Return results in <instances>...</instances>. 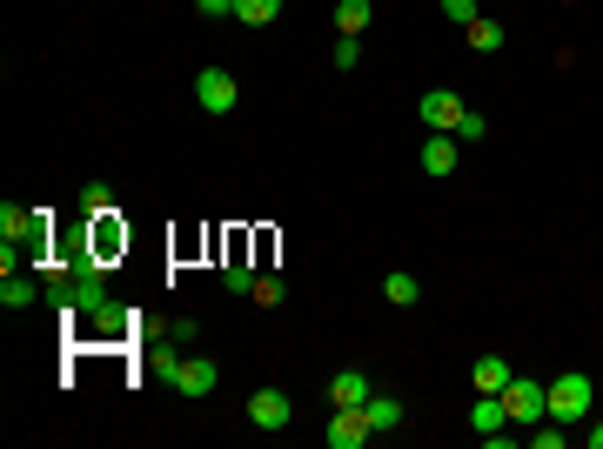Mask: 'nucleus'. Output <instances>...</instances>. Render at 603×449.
<instances>
[{
    "label": "nucleus",
    "mask_w": 603,
    "mask_h": 449,
    "mask_svg": "<svg viewBox=\"0 0 603 449\" xmlns=\"http://www.w3.org/2000/svg\"><path fill=\"white\" fill-rule=\"evenodd\" d=\"M550 416H557L563 429L590 423V416H597V382L590 376H550Z\"/></svg>",
    "instance_id": "f257e3e1"
},
{
    "label": "nucleus",
    "mask_w": 603,
    "mask_h": 449,
    "mask_svg": "<svg viewBox=\"0 0 603 449\" xmlns=\"http://www.w3.org/2000/svg\"><path fill=\"white\" fill-rule=\"evenodd\" d=\"M503 409H510V423H543V416H550V382L510 376V389H503Z\"/></svg>",
    "instance_id": "f03ea898"
},
{
    "label": "nucleus",
    "mask_w": 603,
    "mask_h": 449,
    "mask_svg": "<svg viewBox=\"0 0 603 449\" xmlns=\"http://www.w3.org/2000/svg\"><path fill=\"white\" fill-rule=\"evenodd\" d=\"M168 382H175V396L201 403V396H215V382H222V369H215L208 356H181V362H168Z\"/></svg>",
    "instance_id": "7ed1b4c3"
},
{
    "label": "nucleus",
    "mask_w": 603,
    "mask_h": 449,
    "mask_svg": "<svg viewBox=\"0 0 603 449\" xmlns=\"http://www.w3.org/2000/svg\"><path fill=\"white\" fill-rule=\"evenodd\" d=\"M235 101H242V88H235V74L228 68H201L195 74V108L201 114H228Z\"/></svg>",
    "instance_id": "20e7f679"
},
{
    "label": "nucleus",
    "mask_w": 603,
    "mask_h": 449,
    "mask_svg": "<svg viewBox=\"0 0 603 449\" xmlns=\"http://www.w3.org/2000/svg\"><path fill=\"white\" fill-rule=\"evenodd\" d=\"M416 114H423V128L429 135H456V121H463V94H449V88H429L423 101H416Z\"/></svg>",
    "instance_id": "39448f33"
},
{
    "label": "nucleus",
    "mask_w": 603,
    "mask_h": 449,
    "mask_svg": "<svg viewBox=\"0 0 603 449\" xmlns=\"http://www.w3.org/2000/svg\"><path fill=\"white\" fill-rule=\"evenodd\" d=\"M88 248L101 255V269H108L114 255H128V222H121V208H108V215H88Z\"/></svg>",
    "instance_id": "423d86ee"
},
{
    "label": "nucleus",
    "mask_w": 603,
    "mask_h": 449,
    "mask_svg": "<svg viewBox=\"0 0 603 449\" xmlns=\"http://www.w3.org/2000/svg\"><path fill=\"white\" fill-rule=\"evenodd\" d=\"M322 436H329V449H362L376 429H369V409H329V429Z\"/></svg>",
    "instance_id": "0eeeda50"
},
{
    "label": "nucleus",
    "mask_w": 603,
    "mask_h": 449,
    "mask_svg": "<svg viewBox=\"0 0 603 449\" xmlns=\"http://www.w3.org/2000/svg\"><path fill=\"white\" fill-rule=\"evenodd\" d=\"M469 429H476V436H483V443H510V436H503V429H510V409H503V396H476V409H469Z\"/></svg>",
    "instance_id": "6e6552de"
},
{
    "label": "nucleus",
    "mask_w": 603,
    "mask_h": 449,
    "mask_svg": "<svg viewBox=\"0 0 603 449\" xmlns=\"http://www.w3.org/2000/svg\"><path fill=\"white\" fill-rule=\"evenodd\" d=\"M289 416H295V403L282 389H255V396H248V423L255 429H289Z\"/></svg>",
    "instance_id": "1a4fd4ad"
},
{
    "label": "nucleus",
    "mask_w": 603,
    "mask_h": 449,
    "mask_svg": "<svg viewBox=\"0 0 603 449\" xmlns=\"http://www.w3.org/2000/svg\"><path fill=\"white\" fill-rule=\"evenodd\" d=\"M510 376H516V369H510L503 356H476V362H469V382H476V396H503V389H510Z\"/></svg>",
    "instance_id": "9d476101"
},
{
    "label": "nucleus",
    "mask_w": 603,
    "mask_h": 449,
    "mask_svg": "<svg viewBox=\"0 0 603 449\" xmlns=\"http://www.w3.org/2000/svg\"><path fill=\"white\" fill-rule=\"evenodd\" d=\"M369 396H376V389H369V376H362V369H342V376L329 382V409H362Z\"/></svg>",
    "instance_id": "9b49d317"
},
{
    "label": "nucleus",
    "mask_w": 603,
    "mask_h": 449,
    "mask_svg": "<svg viewBox=\"0 0 603 449\" xmlns=\"http://www.w3.org/2000/svg\"><path fill=\"white\" fill-rule=\"evenodd\" d=\"M423 175H456V135H429L423 141Z\"/></svg>",
    "instance_id": "f8f14e48"
},
{
    "label": "nucleus",
    "mask_w": 603,
    "mask_h": 449,
    "mask_svg": "<svg viewBox=\"0 0 603 449\" xmlns=\"http://www.w3.org/2000/svg\"><path fill=\"white\" fill-rule=\"evenodd\" d=\"M416 295H423V282H416L409 269H389V275H382V302H396V309H409Z\"/></svg>",
    "instance_id": "ddd939ff"
},
{
    "label": "nucleus",
    "mask_w": 603,
    "mask_h": 449,
    "mask_svg": "<svg viewBox=\"0 0 603 449\" xmlns=\"http://www.w3.org/2000/svg\"><path fill=\"white\" fill-rule=\"evenodd\" d=\"M369 14H376L369 0H335V34H362V27H369Z\"/></svg>",
    "instance_id": "4468645a"
},
{
    "label": "nucleus",
    "mask_w": 603,
    "mask_h": 449,
    "mask_svg": "<svg viewBox=\"0 0 603 449\" xmlns=\"http://www.w3.org/2000/svg\"><path fill=\"white\" fill-rule=\"evenodd\" d=\"M27 228H34V208H14V202L0 208V242L21 248V242H27Z\"/></svg>",
    "instance_id": "2eb2a0df"
},
{
    "label": "nucleus",
    "mask_w": 603,
    "mask_h": 449,
    "mask_svg": "<svg viewBox=\"0 0 603 449\" xmlns=\"http://www.w3.org/2000/svg\"><path fill=\"white\" fill-rule=\"evenodd\" d=\"M362 409H369V429H402V403L396 396H369Z\"/></svg>",
    "instance_id": "dca6fc26"
},
{
    "label": "nucleus",
    "mask_w": 603,
    "mask_h": 449,
    "mask_svg": "<svg viewBox=\"0 0 603 449\" xmlns=\"http://www.w3.org/2000/svg\"><path fill=\"white\" fill-rule=\"evenodd\" d=\"M463 34H469V47H476V54H496V47H503V27H496V21H483V14H476V21H469Z\"/></svg>",
    "instance_id": "f3484780"
},
{
    "label": "nucleus",
    "mask_w": 603,
    "mask_h": 449,
    "mask_svg": "<svg viewBox=\"0 0 603 449\" xmlns=\"http://www.w3.org/2000/svg\"><path fill=\"white\" fill-rule=\"evenodd\" d=\"M282 14V0H235V21H248V27H268Z\"/></svg>",
    "instance_id": "a211bd4d"
},
{
    "label": "nucleus",
    "mask_w": 603,
    "mask_h": 449,
    "mask_svg": "<svg viewBox=\"0 0 603 449\" xmlns=\"http://www.w3.org/2000/svg\"><path fill=\"white\" fill-rule=\"evenodd\" d=\"M34 282H27V275H7V282H0V302H7V309H27V302H34Z\"/></svg>",
    "instance_id": "6ab92c4d"
},
{
    "label": "nucleus",
    "mask_w": 603,
    "mask_h": 449,
    "mask_svg": "<svg viewBox=\"0 0 603 449\" xmlns=\"http://www.w3.org/2000/svg\"><path fill=\"white\" fill-rule=\"evenodd\" d=\"M248 295H255L262 309H282V295H289V289H282V275H255V289H248Z\"/></svg>",
    "instance_id": "aec40b11"
},
{
    "label": "nucleus",
    "mask_w": 603,
    "mask_h": 449,
    "mask_svg": "<svg viewBox=\"0 0 603 449\" xmlns=\"http://www.w3.org/2000/svg\"><path fill=\"white\" fill-rule=\"evenodd\" d=\"M108 208H114L108 181H88V188H81V215H108Z\"/></svg>",
    "instance_id": "412c9836"
},
{
    "label": "nucleus",
    "mask_w": 603,
    "mask_h": 449,
    "mask_svg": "<svg viewBox=\"0 0 603 449\" xmlns=\"http://www.w3.org/2000/svg\"><path fill=\"white\" fill-rule=\"evenodd\" d=\"M356 61H362V34H335V68L349 74Z\"/></svg>",
    "instance_id": "4be33fe9"
},
{
    "label": "nucleus",
    "mask_w": 603,
    "mask_h": 449,
    "mask_svg": "<svg viewBox=\"0 0 603 449\" xmlns=\"http://www.w3.org/2000/svg\"><path fill=\"white\" fill-rule=\"evenodd\" d=\"M483 135H490V121H483V114L469 108V114H463V121H456V141H483Z\"/></svg>",
    "instance_id": "5701e85b"
},
{
    "label": "nucleus",
    "mask_w": 603,
    "mask_h": 449,
    "mask_svg": "<svg viewBox=\"0 0 603 449\" xmlns=\"http://www.w3.org/2000/svg\"><path fill=\"white\" fill-rule=\"evenodd\" d=\"M443 21L469 27V21H476V0H443Z\"/></svg>",
    "instance_id": "b1692460"
},
{
    "label": "nucleus",
    "mask_w": 603,
    "mask_h": 449,
    "mask_svg": "<svg viewBox=\"0 0 603 449\" xmlns=\"http://www.w3.org/2000/svg\"><path fill=\"white\" fill-rule=\"evenodd\" d=\"M201 14H208V21H222V14H235V0H195Z\"/></svg>",
    "instance_id": "393cba45"
},
{
    "label": "nucleus",
    "mask_w": 603,
    "mask_h": 449,
    "mask_svg": "<svg viewBox=\"0 0 603 449\" xmlns=\"http://www.w3.org/2000/svg\"><path fill=\"white\" fill-rule=\"evenodd\" d=\"M583 443H590V449H603V416H590V429H583Z\"/></svg>",
    "instance_id": "a878e982"
}]
</instances>
